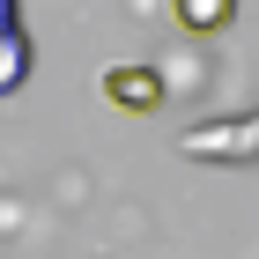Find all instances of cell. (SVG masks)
<instances>
[{
  "label": "cell",
  "instance_id": "6da1fadb",
  "mask_svg": "<svg viewBox=\"0 0 259 259\" xmlns=\"http://www.w3.org/2000/svg\"><path fill=\"white\" fill-rule=\"evenodd\" d=\"M104 97H119L126 111H156V97H163V81L148 74V67H111V74H104Z\"/></svg>",
  "mask_w": 259,
  "mask_h": 259
},
{
  "label": "cell",
  "instance_id": "7a4b0ae2",
  "mask_svg": "<svg viewBox=\"0 0 259 259\" xmlns=\"http://www.w3.org/2000/svg\"><path fill=\"white\" fill-rule=\"evenodd\" d=\"M22 81H30V37L8 30V37H0V97H15Z\"/></svg>",
  "mask_w": 259,
  "mask_h": 259
},
{
  "label": "cell",
  "instance_id": "3957f363",
  "mask_svg": "<svg viewBox=\"0 0 259 259\" xmlns=\"http://www.w3.org/2000/svg\"><path fill=\"white\" fill-rule=\"evenodd\" d=\"M230 15H237V0H178V22H185V30H222Z\"/></svg>",
  "mask_w": 259,
  "mask_h": 259
},
{
  "label": "cell",
  "instance_id": "277c9868",
  "mask_svg": "<svg viewBox=\"0 0 259 259\" xmlns=\"http://www.w3.org/2000/svg\"><path fill=\"white\" fill-rule=\"evenodd\" d=\"M8 30H22V8H15V0H0V37H8Z\"/></svg>",
  "mask_w": 259,
  "mask_h": 259
}]
</instances>
